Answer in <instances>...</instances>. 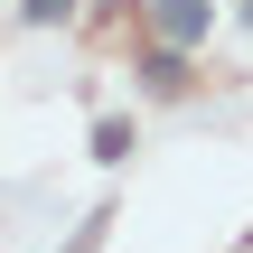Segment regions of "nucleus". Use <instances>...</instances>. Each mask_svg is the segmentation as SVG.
I'll list each match as a JSON object with an SVG mask.
<instances>
[{"label": "nucleus", "mask_w": 253, "mask_h": 253, "mask_svg": "<svg viewBox=\"0 0 253 253\" xmlns=\"http://www.w3.org/2000/svg\"><path fill=\"white\" fill-rule=\"evenodd\" d=\"M207 19H216L207 0H160V38H169V47H197V38H207Z\"/></svg>", "instance_id": "nucleus-1"}, {"label": "nucleus", "mask_w": 253, "mask_h": 253, "mask_svg": "<svg viewBox=\"0 0 253 253\" xmlns=\"http://www.w3.org/2000/svg\"><path fill=\"white\" fill-rule=\"evenodd\" d=\"M141 75H150V84H160V94H178V84H188V66H178V47H160V56H150V66H141Z\"/></svg>", "instance_id": "nucleus-2"}, {"label": "nucleus", "mask_w": 253, "mask_h": 253, "mask_svg": "<svg viewBox=\"0 0 253 253\" xmlns=\"http://www.w3.org/2000/svg\"><path fill=\"white\" fill-rule=\"evenodd\" d=\"M94 160H131V122H94Z\"/></svg>", "instance_id": "nucleus-3"}, {"label": "nucleus", "mask_w": 253, "mask_h": 253, "mask_svg": "<svg viewBox=\"0 0 253 253\" xmlns=\"http://www.w3.org/2000/svg\"><path fill=\"white\" fill-rule=\"evenodd\" d=\"M19 19H38V28H47V19H66V0H19Z\"/></svg>", "instance_id": "nucleus-4"}]
</instances>
